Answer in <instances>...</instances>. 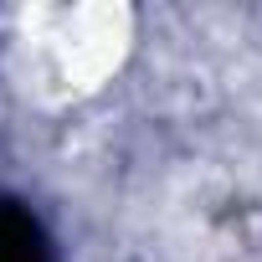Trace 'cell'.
<instances>
[{
	"label": "cell",
	"mask_w": 262,
	"mask_h": 262,
	"mask_svg": "<svg viewBox=\"0 0 262 262\" xmlns=\"http://www.w3.org/2000/svg\"><path fill=\"white\" fill-rule=\"evenodd\" d=\"M47 57L72 93H98L113 82L134 52V11L118 0H88V6L47 11Z\"/></svg>",
	"instance_id": "6da1fadb"
}]
</instances>
